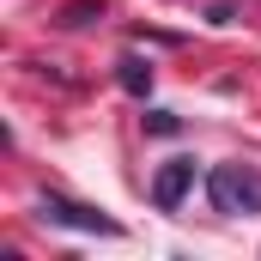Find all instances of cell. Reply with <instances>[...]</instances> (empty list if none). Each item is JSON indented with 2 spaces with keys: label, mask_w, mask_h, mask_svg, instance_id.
Listing matches in <instances>:
<instances>
[{
  "label": "cell",
  "mask_w": 261,
  "mask_h": 261,
  "mask_svg": "<svg viewBox=\"0 0 261 261\" xmlns=\"http://www.w3.org/2000/svg\"><path fill=\"white\" fill-rule=\"evenodd\" d=\"M206 195L219 213H261V176L243 170V164H219L206 176Z\"/></svg>",
  "instance_id": "1"
},
{
  "label": "cell",
  "mask_w": 261,
  "mask_h": 261,
  "mask_svg": "<svg viewBox=\"0 0 261 261\" xmlns=\"http://www.w3.org/2000/svg\"><path fill=\"white\" fill-rule=\"evenodd\" d=\"M37 219L43 225H67V231H91V237H122V225L85 200H67V195H43L37 200Z\"/></svg>",
  "instance_id": "2"
},
{
  "label": "cell",
  "mask_w": 261,
  "mask_h": 261,
  "mask_svg": "<svg viewBox=\"0 0 261 261\" xmlns=\"http://www.w3.org/2000/svg\"><path fill=\"white\" fill-rule=\"evenodd\" d=\"M189 189H195V158H170V164H158V176H152V206H158V213H176Z\"/></svg>",
  "instance_id": "3"
},
{
  "label": "cell",
  "mask_w": 261,
  "mask_h": 261,
  "mask_svg": "<svg viewBox=\"0 0 261 261\" xmlns=\"http://www.w3.org/2000/svg\"><path fill=\"white\" fill-rule=\"evenodd\" d=\"M116 79H122V91H128V97H146V91H152V67L140 61V55H128V61L116 67Z\"/></svg>",
  "instance_id": "4"
},
{
  "label": "cell",
  "mask_w": 261,
  "mask_h": 261,
  "mask_svg": "<svg viewBox=\"0 0 261 261\" xmlns=\"http://www.w3.org/2000/svg\"><path fill=\"white\" fill-rule=\"evenodd\" d=\"M91 18H103V6H97V0H67V6H61V24H73V31H79V24H91Z\"/></svg>",
  "instance_id": "5"
},
{
  "label": "cell",
  "mask_w": 261,
  "mask_h": 261,
  "mask_svg": "<svg viewBox=\"0 0 261 261\" xmlns=\"http://www.w3.org/2000/svg\"><path fill=\"white\" fill-rule=\"evenodd\" d=\"M146 128H152V134H176V116H170V110H152Z\"/></svg>",
  "instance_id": "6"
}]
</instances>
